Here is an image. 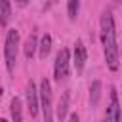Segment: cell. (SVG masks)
<instances>
[{
  "mask_svg": "<svg viewBox=\"0 0 122 122\" xmlns=\"http://www.w3.org/2000/svg\"><path fill=\"white\" fill-rule=\"evenodd\" d=\"M99 36H101V44H103V53H105V61L107 67L111 71H118L120 65V51H118V42H116V27H114V17L111 10H105L101 13V21H99Z\"/></svg>",
  "mask_w": 122,
  "mask_h": 122,
  "instance_id": "obj_1",
  "label": "cell"
},
{
  "mask_svg": "<svg viewBox=\"0 0 122 122\" xmlns=\"http://www.w3.org/2000/svg\"><path fill=\"white\" fill-rule=\"evenodd\" d=\"M17 51H19V30L8 29V32H6V42H4V61H6L8 72H11L13 67H15Z\"/></svg>",
  "mask_w": 122,
  "mask_h": 122,
  "instance_id": "obj_2",
  "label": "cell"
},
{
  "mask_svg": "<svg viewBox=\"0 0 122 122\" xmlns=\"http://www.w3.org/2000/svg\"><path fill=\"white\" fill-rule=\"evenodd\" d=\"M69 63H71V53L67 48H61L55 55V63H53V78L55 82H63L69 76Z\"/></svg>",
  "mask_w": 122,
  "mask_h": 122,
  "instance_id": "obj_3",
  "label": "cell"
},
{
  "mask_svg": "<svg viewBox=\"0 0 122 122\" xmlns=\"http://www.w3.org/2000/svg\"><path fill=\"white\" fill-rule=\"evenodd\" d=\"M38 95H40V107H42V112H44V120L50 122L53 118V112H51L53 107H51V84H50L48 78H42Z\"/></svg>",
  "mask_w": 122,
  "mask_h": 122,
  "instance_id": "obj_4",
  "label": "cell"
},
{
  "mask_svg": "<svg viewBox=\"0 0 122 122\" xmlns=\"http://www.w3.org/2000/svg\"><path fill=\"white\" fill-rule=\"evenodd\" d=\"M25 95H27V109H29V114L34 118V116L38 114L40 95H38L36 86H34V82H32V80H29V82H27V92H25Z\"/></svg>",
  "mask_w": 122,
  "mask_h": 122,
  "instance_id": "obj_5",
  "label": "cell"
},
{
  "mask_svg": "<svg viewBox=\"0 0 122 122\" xmlns=\"http://www.w3.org/2000/svg\"><path fill=\"white\" fill-rule=\"evenodd\" d=\"M86 59H88V51H86V46L82 40H76L74 44V51H72V63L76 67V72H82L84 65H86Z\"/></svg>",
  "mask_w": 122,
  "mask_h": 122,
  "instance_id": "obj_6",
  "label": "cell"
},
{
  "mask_svg": "<svg viewBox=\"0 0 122 122\" xmlns=\"http://www.w3.org/2000/svg\"><path fill=\"white\" fill-rule=\"evenodd\" d=\"M120 105H118V95H116V90L111 88V101H109V107L105 111V118L111 120V122H118L120 120Z\"/></svg>",
  "mask_w": 122,
  "mask_h": 122,
  "instance_id": "obj_7",
  "label": "cell"
},
{
  "mask_svg": "<svg viewBox=\"0 0 122 122\" xmlns=\"http://www.w3.org/2000/svg\"><path fill=\"white\" fill-rule=\"evenodd\" d=\"M36 48H38L36 34H29V38L25 40V46H23L25 57H27V59H32V57H34V53H36Z\"/></svg>",
  "mask_w": 122,
  "mask_h": 122,
  "instance_id": "obj_8",
  "label": "cell"
},
{
  "mask_svg": "<svg viewBox=\"0 0 122 122\" xmlns=\"http://www.w3.org/2000/svg\"><path fill=\"white\" fill-rule=\"evenodd\" d=\"M10 19H11V4L10 0H0V25L8 27Z\"/></svg>",
  "mask_w": 122,
  "mask_h": 122,
  "instance_id": "obj_9",
  "label": "cell"
},
{
  "mask_svg": "<svg viewBox=\"0 0 122 122\" xmlns=\"http://www.w3.org/2000/svg\"><path fill=\"white\" fill-rule=\"evenodd\" d=\"M38 55H40V59H46L48 57V53L51 51V36L46 32L42 38H40V44H38Z\"/></svg>",
  "mask_w": 122,
  "mask_h": 122,
  "instance_id": "obj_10",
  "label": "cell"
},
{
  "mask_svg": "<svg viewBox=\"0 0 122 122\" xmlns=\"http://www.w3.org/2000/svg\"><path fill=\"white\" fill-rule=\"evenodd\" d=\"M10 112H11V118L15 122H21L23 120V107H21V99L19 97H13L11 103H10Z\"/></svg>",
  "mask_w": 122,
  "mask_h": 122,
  "instance_id": "obj_11",
  "label": "cell"
},
{
  "mask_svg": "<svg viewBox=\"0 0 122 122\" xmlns=\"http://www.w3.org/2000/svg\"><path fill=\"white\" fill-rule=\"evenodd\" d=\"M67 111H69V92L63 93L61 101H59V105H57V109H55V116H57L59 120H65V118H67Z\"/></svg>",
  "mask_w": 122,
  "mask_h": 122,
  "instance_id": "obj_12",
  "label": "cell"
},
{
  "mask_svg": "<svg viewBox=\"0 0 122 122\" xmlns=\"http://www.w3.org/2000/svg\"><path fill=\"white\" fill-rule=\"evenodd\" d=\"M99 97H101V82L93 80L92 86H90V103H92V107H95L99 103Z\"/></svg>",
  "mask_w": 122,
  "mask_h": 122,
  "instance_id": "obj_13",
  "label": "cell"
},
{
  "mask_svg": "<svg viewBox=\"0 0 122 122\" xmlns=\"http://www.w3.org/2000/svg\"><path fill=\"white\" fill-rule=\"evenodd\" d=\"M78 10H80V0H67V13L71 21L78 17Z\"/></svg>",
  "mask_w": 122,
  "mask_h": 122,
  "instance_id": "obj_14",
  "label": "cell"
},
{
  "mask_svg": "<svg viewBox=\"0 0 122 122\" xmlns=\"http://www.w3.org/2000/svg\"><path fill=\"white\" fill-rule=\"evenodd\" d=\"M69 120H72V122H76V120H78V114H71V116H69Z\"/></svg>",
  "mask_w": 122,
  "mask_h": 122,
  "instance_id": "obj_15",
  "label": "cell"
},
{
  "mask_svg": "<svg viewBox=\"0 0 122 122\" xmlns=\"http://www.w3.org/2000/svg\"><path fill=\"white\" fill-rule=\"evenodd\" d=\"M27 2H29V0H17V4H21V6H25Z\"/></svg>",
  "mask_w": 122,
  "mask_h": 122,
  "instance_id": "obj_16",
  "label": "cell"
},
{
  "mask_svg": "<svg viewBox=\"0 0 122 122\" xmlns=\"http://www.w3.org/2000/svg\"><path fill=\"white\" fill-rule=\"evenodd\" d=\"M2 95H4V90H2V88H0V99H2Z\"/></svg>",
  "mask_w": 122,
  "mask_h": 122,
  "instance_id": "obj_17",
  "label": "cell"
}]
</instances>
